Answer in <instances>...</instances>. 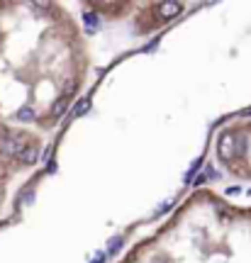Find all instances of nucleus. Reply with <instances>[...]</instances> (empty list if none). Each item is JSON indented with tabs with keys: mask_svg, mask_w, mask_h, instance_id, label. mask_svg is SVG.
<instances>
[{
	"mask_svg": "<svg viewBox=\"0 0 251 263\" xmlns=\"http://www.w3.org/2000/svg\"><path fill=\"white\" fill-rule=\"evenodd\" d=\"M88 69V42L69 8L0 3V134L47 141L78 100Z\"/></svg>",
	"mask_w": 251,
	"mask_h": 263,
	"instance_id": "nucleus-1",
	"label": "nucleus"
},
{
	"mask_svg": "<svg viewBox=\"0 0 251 263\" xmlns=\"http://www.w3.org/2000/svg\"><path fill=\"white\" fill-rule=\"evenodd\" d=\"M117 263H251V207L197 188Z\"/></svg>",
	"mask_w": 251,
	"mask_h": 263,
	"instance_id": "nucleus-2",
	"label": "nucleus"
},
{
	"mask_svg": "<svg viewBox=\"0 0 251 263\" xmlns=\"http://www.w3.org/2000/svg\"><path fill=\"white\" fill-rule=\"evenodd\" d=\"M47 141L27 139V137H8L0 134V214L20 180L42 163Z\"/></svg>",
	"mask_w": 251,
	"mask_h": 263,
	"instance_id": "nucleus-3",
	"label": "nucleus"
},
{
	"mask_svg": "<svg viewBox=\"0 0 251 263\" xmlns=\"http://www.w3.org/2000/svg\"><path fill=\"white\" fill-rule=\"evenodd\" d=\"M217 163L234 178L251 180V122H232L215 137Z\"/></svg>",
	"mask_w": 251,
	"mask_h": 263,
	"instance_id": "nucleus-4",
	"label": "nucleus"
}]
</instances>
